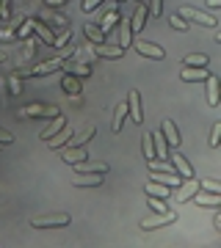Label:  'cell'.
Masks as SVG:
<instances>
[{
	"instance_id": "29",
	"label": "cell",
	"mask_w": 221,
	"mask_h": 248,
	"mask_svg": "<svg viewBox=\"0 0 221 248\" xmlns=\"http://www.w3.org/2000/svg\"><path fill=\"white\" fill-rule=\"evenodd\" d=\"M116 22H119V14H116V11H111V14H105V19H102V33H108V31H111V28L116 25Z\"/></svg>"
},
{
	"instance_id": "24",
	"label": "cell",
	"mask_w": 221,
	"mask_h": 248,
	"mask_svg": "<svg viewBox=\"0 0 221 248\" xmlns=\"http://www.w3.org/2000/svg\"><path fill=\"white\" fill-rule=\"evenodd\" d=\"M124 119H127V105H116L114 108V133H122Z\"/></svg>"
},
{
	"instance_id": "31",
	"label": "cell",
	"mask_w": 221,
	"mask_h": 248,
	"mask_svg": "<svg viewBox=\"0 0 221 248\" xmlns=\"http://www.w3.org/2000/svg\"><path fill=\"white\" fill-rule=\"evenodd\" d=\"M219 141H221V124L216 122V124H213V130H210V146H213V149L219 146Z\"/></svg>"
},
{
	"instance_id": "21",
	"label": "cell",
	"mask_w": 221,
	"mask_h": 248,
	"mask_svg": "<svg viewBox=\"0 0 221 248\" xmlns=\"http://www.w3.org/2000/svg\"><path fill=\"white\" fill-rule=\"evenodd\" d=\"M94 53L102 55V58H122L124 50L122 47H108V45H94Z\"/></svg>"
},
{
	"instance_id": "27",
	"label": "cell",
	"mask_w": 221,
	"mask_h": 248,
	"mask_svg": "<svg viewBox=\"0 0 221 248\" xmlns=\"http://www.w3.org/2000/svg\"><path fill=\"white\" fill-rule=\"evenodd\" d=\"M141 149H144V157H147V160H152V157H155V141H152V133H147V135H144Z\"/></svg>"
},
{
	"instance_id": "13",
	"label": "cell",
	"mask_w": 221,
	"mask_h": 248,
	"mask_svg": "<svg viewBox=\"0 0 221 248\" xmlns=\"http://www.w3.org/2000/svg\"><path fill=\"white\" fill-rule=\"evenodd\" d=\"M194 199L199 207H213V210H219V204H221V193H199L196 190Z\"/></svg>"
},
{
	"instance_id": "7",
	"label": "cell",
	"mask_w": 221,
	"mask_h": 248,
	"mask_svg": "<svg viewBox=\"0 0 221 248\" xmlns=\"http://www.w3.org/2000/svg\"><path fill=\"white\" fill-rule=\"evenodd\" d=\"M196 190H199V182H196V179L180 182V185H177V202H188V199H194Z\"/></svg>"
},
{
	"instance_id": "11",
	"label": "cell",
	"mask_w": 221,
	"mask_h": 248,
	"mask_svg": "<svg viewBox=\"0 0 221 248\" xmlns=\"http://www.w3.org/2000/svg\"><path fill=\"white\" fill-rule=\"evenodd\" d=\"M69 141H72V127H69V124H64L61 130H58V133H55L47 143H50V149H61L64 143H69Z\"/></svg>"
},
{
	"instance_id": "22",
	"label": "cell",
	"mask_w": 221,
	"mask_h": 248,
	"mask_svg": "<svg viewBox=\"0 0 221 248\" xmlns=\"http://www.w3.org/2000/svg\"><path fill=\"white\" fill-rule=\"evenodd\" d=\"M150 17V11H147V6H138V9H136V17H133V22H130V31L133 33H138V31H141L144 28V19Z\"/></svg>"
},
{
	"instance_id": "10",
	"label": "cell",
	"mask_w": 221,
	"mask_h": 248,
	"mask_svg": "<svg viewBox=\"0 0 221 248\" xmlns=\"http://www.w3.org/2000/svg\"><path fill=\"white\" fill-rule=\"evenodd\" d=\"M61 157H64V163H69V166H75V163H80V160H86L88 155H86V146H67V149H61Z\"/></svg>"
},
{
	"instance_id": "35",
	"label": "cell",
	"mask_w": 221,
	"mask_h": 248,
	"mask_svg": "<svg viewBox=\"0 0 221 248\" xmlns=\"http://www.w3.org/2000/svg\"><path fill=\"white\" fill-rule=\"evenodd\" d=\"M160 9H163V0H150V9L147 11H150V17H158Z\"/></svg>"
},
{
	"instance_id": "6",
	"label": "cell",
	"mask_w": 221,
	"mask_h": 248,
	"mask_svg": "<svg viewBox=\"0 0 221 248\" xmlns=\"http://www.w3.org/2000/svg\"><path fill=\"white\" fill-rule=\"evenodd\" d=\"M127 113L133 116V122H136V124H141V122H144L141 97H138V91H130V97H127Z\"/></svg>"
},
{
	"instance_id": "17",
	"label": "cell",
	"mask_w": 221,
	"mask_h": 248,
	"mask_svg": "<svg viewBox=\"0 0 221 248\" xmlns=\"http://www.w3.org/2000/svg\"><path fill=\"white\" fill-rule=\"evenodd\" d=\"M61 89L67 91V94H75V97H78L80 91H83V86H80V80L75 78V75H69V72H67V75H64V80H61Z\"/></svg>"
},
{
	"instance_id": "9",
	"label": "cell",
	"mask_w": 221,
	"mask_h": 248,
	"mask_svg": "<svg viewBox=\"0 0 221 248\" xmlns=\"http://www.w3.org/2000/svg\"><path fill=\"white\" fill-rule=\"evenodd\" d=\"M72 185L75 187H100L102 185V174H91V171H88V177L86 174H78V177L72 179Z\"/></svg>"
},
{
	"instance_id": "30",
	"label": "cell",
	"mask_w": 221,
	"mask_h": 248,
	"mask_svg": "<svg viewBox=\"0 0 221 248\" xmlns=\"http://www.w3.org/2000/svg\"><path fill=\"white\" fill-rule=\"evenodd\" d=\"M152 141L158 143V157H166V138H163V133H155Z\"/></svg>"
},
{
	"instance_id": "3",
	"label": "cell",
	"mask_w": 221,
	"mask_h": 248,
	"mask_svg": "<svg viewBox=\"0 0 221 248\" xmlns=\"http://www.w3.org/2000/svg\"><path fill=\"white\" fill-rule=\"evenodd\" d=\"M171 221H177V213H160V215H152V218H144L141 229L152 232V229H160V226H169Z\"/></svg>"
},
{
	"instance_id": "23",
	"label": "cell",
	"mask_w": 221,
	"mask_h": 248,
	"mask_svg": "<svg viewBox=\"0 0 221 248\" xmlns=\"http://www.w3.org/2000/svg\"><path fill=\"white\" fill-rule=\"evenodd\" d=\"M207 75H210V72L204 69V66H199V69H188V66H186V69L180 72V78L186 80V83H191V80H204Z\"/></svg>"
},
{
	"instance_id": "36",
	"label": "cell",
	"mask_w": 221,
	"mask_h": 248,
	"mask_svg": "<svg viewBox=\"0 0 221 248\" xmlns=\"http://www.w3.org/2000/svg\"><path fill=\"white\" fill-rule=\"evenodd\" d=\"M9 14H11V0H0V17L9 19Z\"/></svg>"
},
{
	"instance_id": "20",
	"label": "cell",
	"mask_w": 221,
	"mask_h": 248,
	"mask_svg": "<svg viewBox=\"0 0 221 248\" xmlns=\"http://www.w3.org/2000/svg\"><path fill=\"white\" fill-rule=\"evenodd\" d=\"M64 124H67V119H64L61 113H58V116H53V124H50V127H47L44 133H39V135H42V141H50V138H53V135H55V133H58V130L64 127Z\"/></svg>"
},
{
	"instance_id": "42",
	"label": "cell",
	"mask_w": 221,
	"mask_h": 248,
	"mask_svg": "<svg viewBox=\"0 0 221 248\" xmlns=\"http://www.w3.org/2000/svg\"><path fill=\"white\" fill-rule=\"evenodd\" d=\"M116 3H122V0H116Z\"/></svg>"
},
{
	"instance_id": "19",
	"label": "cell",
	"mask_w": 221,
	"mask_h": 248,
	"mask_svg": "<svg viewBox=\"0 0 221 248\" xmlns=\"http://www.w3.org/2000/svg\"><path fill=\"white\" fill-rule=\"evenodd\" d=\"M130 36H133V31H130V22H127V19H122V22H119V47H122V50H127V47H133Z\"/></svg>"
},
{
	"instance_id": "38",
	"label": "cell",
	"mask_w": 221,
	"mask_h": 248,
	"mask_svg": "<svg viewBox=\"0 0 221 248\" xmlns=\"http://www.w3.org/2000/svg\"><path fill=\"white\" fill-rule=\"evenodd\" d=\"M147 204H150V207L155 210V213H166V207H163V204H160L158 199H155V196H152V199H147Z\"/></svg>"
},
{
	"instance_id": "39",
	"label": "cell",
	"mask_w": 221,
	"mask_h": 248,
	"mask_svg": "<svg viewBox=\"0 0 221 248\" xmlns=\"http://www.w3.org/2000/svg\"><path fill=\"white\" fill-rule=\"evenodd\" d=\"M100 3H102V0H83V11L88 14V11H94V9H97Z\"/></svg>"
},
{
	"instance_id": "28",
	"label": "cell",
	"mask_w": 221,
	"mask_h": 248,
	"mask_svg": "<svg viewBox=\"0 0 221 248\" xmlns=\"http://www.w3.org/2000/svg\"><path fill=\"white\" fill-rule=\"evenodd\" d=\"M207 61H210V58H207L204 53H191V55H186V58H183V63H186V66H194V63H199V66H204Z\"/></svg>"
},
{
	"instance_id": "41",
	"label": "cell",
	"mask_w": 221,
	"mask_h": 248,
	"mask_svg": "<svg viewBox=\"0 0 221 248\" xmlns=\"http://www.w3.org/2000/svg\"><path fill=\"white\" fill-rule=\"evenodd\" d=\"M50 6H61V3H69V0H47Z\"/></svg>"
},
{
	"instance_id": "33",
	"label": "cell",
	"mask_w": 221,
	"mask_h": 248,
	"mask_svg": "<svg viewBox=\"0 0 221 248\" xmlns=\"http://www.w3.org/2000/svg\"><path fill=\"white\" fill-rule=\"evenodd\" d=\"M199 187H204L207 193H221V185H219V182H210V179H204V182H199Z\"/></svg>"
},
{
	"instance_id": "37",
	"label": "cell",
	"mask_w": 221,
	"mask_h": 248,
	"mask_svg": "<svg viewBox=\"0 0 221 248\" xmlns=\"http://www.w3.org/2000/svg\"><path fill=\"white\" fill-rule=\"evenodd\" d=\"M0 143H3V146H9V143H14V135H11L9 130H3V127H0Z\"/></svg>"
},
{
	"instance_id": "26",
	"label": "cell",
	"mask_w": 221,
	"mask_h": 248,
	"mask_svg": "<svg viewBox=\"0 0 221 248\" xmlns=\"http://www.w3.org/2000/svg\"><path fill=\"white\" fill-rule=\"evenodd\" d=\"M31 28H34L36 33L42 36V39H44V42H47V45L53 47V39H55V36H53V33H50V31H47V28H44V25H42V22H36V19H31Z\"/></svg>"
},
{
	"instance_id": "18",
	"label": "cell",
	"mask_w": 221,
	"mask_h": 248,
	"mask_svg": "<svg viewBox=\"0 0 221 248\" xmlns=\"http://www.w3.org/2000/svg\"><path fill=\"white\" fill-rule=\"evenodd\" d=\"M83 33H86V39H91L94 45H105V33H102V28H100V25H91V22H86Z\"/></svg>"
},
{
	"instance_id": "25",
	"label": "cell",
	"mask_w": 221,
	"mask_h": 248,
	"mask_svg": "<svg viewBox=\"0 0 221 248\" xmlns=\"http://www.w3.org/2000/svg\"><path fill=\"white\" fill-rule=\"evenodd\" d=\"M147 196H158V199H166L169 196V187L166 185H160V182H147Z\"/></svg>"
},
{
	"instance_id": "32",
	"label": "cell",
	"mask_w": 221,
	"mask_h": 248,
	"mask_svg": "<svg viewBox=\"0 0 221 248\" xmlns=\"http://www.w3.org/2000/svg\"><path fill=\"white\" fill-rule=\"evenodd\" d=\"M171 28H174V31H180V33H183V31H188V22L183 17H180V14H174V17H171Z\"/></svg>"
},
{
	"instance_id": "40",
	"label": "cell",
	"mask_w": 221,
	"mask_h": 248,
	"mask_svg": "<svg viewBox=\"0 0 221 248\" xmlns=\"http://www.w3.org/2000/svg\"><path fill=\"white\" fill-rule=\"evenodd\" d=\"M207 6H210V9H219V6H221V0H207Z\"/></svg>"
},
{
	"instance_id": "8",
	"label": "cell",
	"mask_w": 221,
	"mask_h": 248,
	"mask_svg": "<svg viewBox=\"0 0 221 248\" xmlns=\"http://www.w3.org/2000/svg\"><path fill=\"white\" fill-rule=\"evenodd\" d=\"M58 113H61V110H58L55 105H47V108L44 105H31L25 110V116H31V119H42V116L44 119H53V116H58Z\"/></svg>"
},
{
	"instance_id": "5",
	"label": "cell",
	"mask_w": 221,
	"mask_h": 248,
	"mask_svg": "<svg viewBox=\"0 0 221 248\" xmlns=\"http://www.w3.org/2000/svg\"><path fill=\"white\" fill-rule=\"evenodd\" d=\"M136 50L144 55V58H155V61H163L166 53H163V47L152 45V42H136Z\"/></svg>"
},
{
	"instance_id": "12",
	"label": "cell",
	"mask_w": 221,
	"mask_h": 248,
	"mask_svg": "<svg viewBox=\"0 0 221 248\" xmlns=\"http://www.w3.org/2000/svg\"><path fill=\"white\" fill-rule=\"evenodd\" d=\"M75 171L78 174H105L108 171V163H88V160H80V163H75Z\"/></svg>"
},
{
	"instance_id": "34",
	"label": "cell",
	"mask_w": 221,
	"mask_h": 248,
	"mask_svg": "<svg viewBox=\"0 0 221 248\" xmlns=\"http://www.w3.org/2000/svg\"><path fill=\"white\" fill-rule=\"evenodd\" d=\"M67 72H69V75H83V78H88V75H91V69H88V66H67Z\"/></svg>"
},
{
	"instance_id": "1",
	"label": "cell",
	"mask_w": 221,
	"mask_h": 248,
	"mask_svg": "<svg viewBox=\"0 0 221 248\" xmlns=\"http://www.w3.org/2000/svg\"><path fill=\"white\" fill-rule=\"evenodd\" d=\"M69 215L61 213V215H39V218H34V226L36 229H61V226H69Z\"/></svg>"
},
{
	"instance_id": "4",
	"label": "cell",
	"mask_w": 221,
	"mask_h": 248,
	"mask_svg": "<svg viewBox=\"0 0 221 248\" xmlns=\"http://www.w3.org/2000/svg\"><path fill=\"white\" fill-rule=\"evenodd\" d=\"M61 63H64V58H53V61H44V63H39V66H34V69L22 72V75H25V78H39V75H50V72L61 69Z\"/></svg>"
},
{
	"instance_id": "15",
	"label": "cell",
	"mask_w": 221,
	"mask_h": 248,
	"mask_svg": "<svg viewBox=\"0 0 221 248\" xmlns=\"http://www.w3.org/2000/svg\"><path fill=\"white\" fill-rule=\"evenodd\" d=\"M207 105L210 108H216L219 105V78L216 75H207Z\"/></svg>"
},
{
	"instance_id": "2",
	"label": "cell",
	"mask_w": 221,
	"mask_h": 248,
	"mask_svg": "<svg viewBox=\"0 0 221 248\" xmlns=\"http://www.w3.org/2000/svg\"><path fill=\"white\" fill-rule=\"evenodd\" d=\"M183 19H191V22H199V25H204V28H216L219 22H216V17H210V14H204V11H196V9H191V6H183V9L177 11Z\"/></svg>"
},
{
	"instance_id": "14",
	"label": "cell",
	"mask_w": 221,
	"mask_h": 248,
	"mask_svg": "<svg viewBox=\"0 0 221 248\" xmlns=\"http://www.w3.org/2000/svg\"><path fill=\"white\" fill-rule=\"evenodd\" d=\"M171 163H174V169L180 171V177H183V179H191V177H194V169H191V163H188L183 155H171Z\"/></svg>"
},
{
	"instance_id": "16",
	"label": "cell",
	"mask_w": 221,
	"mask_h": 248,
	"mask_svg": "<svg viewBox=\"0 0 221 248\" xmlns=\"http://www.w3.org/2000/svg\"><path fill=\"white\" fill-rule=\"evenodd\" d=\"M160 133H163V138H166L169 143H171V146H180V141H183V138H180V133H177V127H174V122H163V127H160Z\"/></svg>"
}]
</instances>
